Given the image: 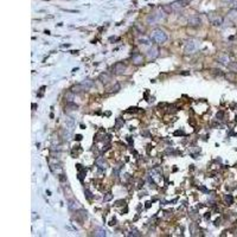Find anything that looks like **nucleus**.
<instances>
[{"label": "nucleus", "instance_id": "f257e3e1", "mask_svg": "<svg viewBox=\"0 0 237 237\" xmlns=\"http://www.w3.org/2000/svg\"><path fill=\"white\" fill-rule=\"evenodd\" d=\"M152 40H154L155 43L158 44H164L167 40V35L164 30L161 29H155L152 31V35H151Z\"/></svg>", "mask_w": 237, "mask_h": 237}, {"label": "nucleus", "instance_id": "f03ea898", "mask_svg": "<svg viewBox=\"0 0 237 237\" xmlns=\"http://www.w3.org/2000/svg\"><path fill=\"white\" fill-rule=\"evenodd\" d=\"M208 18H209V20H210V23L214 25V26H222V24H223V19L219 17L218 15H216V13H209L208 15Z\"/></svg>", "mask_w": 237, "mask_h": 237}, {"label": "nucleus", "instance_id": "7ed1b4c3", "mask_svg": "<svg viewBox=\"0 0 237 237\" xmlns=\"http://www.w3.org/2000/svg\"><path fill=\"white\" fill-rule=\"evenodd\" d=\"M197 49V42L193 40V39H190L186 44H185V49H184V52L188 55V53H193L194 51Z\"/></svg>", "mask_w": 237, "mask_h": 237}, {"label": "nucleus", "instance_id": "20e7f679", "mask_svg": "<svg viewBox=\"0 0 237 237\" xmlns=\"http://www.w3.org/2000/svg\"><path fill=\"white\" fill-rule=\"evenodd\" d=\"M188 25L190 26H192V28H197V26H199L201 24V19L199 18V15H191L190 18H188Z\"/></svg>", "mask_w": 237, "mask_h": 237}, {"label": "nucleus", "instance_id": "39448f33", "mask_svg": "<svg viewBox=\"0 0 237 237\" xmlns=\"http://www.w3.org/2000/svg\"><path fill=\"white\" fill-rule=\"evenodd\" d=\"M113 70H114V72L117 74V75L123 74L125 70H126V65L123 64L122 62H117V63H115L114 66H113Z\"/></svg>", "mask_w": 237, "mask_h": 237}, {"label": "nucleus", "instance_id": "423d86ee", "mask_svg": "<svg viewBox=\"0 0 237 237\" xmlns=\"http://www.w3.org/2000/svg\"><path fill=\"white\" fill-rule=\"evenodd\" d=\"M96 165H97V167L100 168L101 171H104V170L107 168V163L104 161V159L101 158V157H99V158L96 159Z\"/></svg>", "mask_w": 237, "mask_h": 237}, {"label": "nucleus", "instance_id": "0eeeda50", "mask_svg": "<svg viewBox=\"0 0 237 237\" xmlns=\"http://www.w3.org/2000/svg\"><path fill=\"white\" fill-rule=\"evenodd\" d=\"M133 64L135 65H140L144 63V57H142V55H140V53H135L134 56H133Z\"/></svg>", "mask_w": 237, "mask_h": 237}, {"label": "nucleus", "instance_id": "6e6552de", "mask_svg": "<svg viewBox=\"0 0 237 237\" xmlns=\"http://www.w3.org/2000/svg\"><path fill=\"white\" fill-rule=\"evenodd\" d=\"M147 56H148L150 59H154V58H157L159 56V50L157 48H152L147 52Z\"/></svg>", "mask_w": 237, "mask_h": 237}, {"label": "nucleus", "instance_id": "1a4fd4ad", "mask_svg": "<svg viewBox=\"0 0 237 237\" xmlns=\"http://www.w3.org/2000/svg\"><path fill=\"white\" fill-rule=\"evenodd\" d=\"M65 125H66V127H68L69 129L72 130V128L75 127V120H74V117L68 116V117L65 119Z\"/></svg>", "mask_w": 237, "mask_h": 237}, {"label": "nucleus", "instance_id": "9d476101", "mask_svg": "<svg viewBox=\"0 0 237 237\" xmlns=\"http://www.w3.org/2000/svg\"><path fill=\"white\" fill-rule=\"evenodd\" d=\"M100 81L104 84V86H107L108 83L112 81V78H110V76L108 75V74H101L100 75Z\"/></svg>", "mask_w": 237, "mask_h": 237}, {"label": "nucleus", "instance_id": "9b49d317", "mask_svg": "<svg viewBox=\"0 0 237 237\" xmlns=\"http://www.w3.org/2000/svg\"><path fill=\"white\" fill-rule=\"evenodd\" d=\"M228 18L232 22H237V10L232 8L228 12Z\"/></svg>", "mask_w": 237, "mask_h": 237}, {"label": "nucleus", "instance_id": "f8f14e48", "mask_svg": "<svg viewBox=\"0 0 237 237\" xmlns=\"http://www.w3.org/2000/svg\"><path fill=\"white\" fill-rule=\"evenodd\" d=\"M171 7H172V11L173 12H180L181 11V7H183V5L180 4L179 1H174L173 4H171Z\"/></svg>", "mask_w": 237, "mask_h": 237}, {"label": "nucleus", "instance_id": "ddd939ff", "mask_svg": "<svg viewBox=\"0 0 237 237\" xmlns=\"http://www.w3.org/2000/svg\"><path fill=\"white\" fill-rule=\"evenodd\" d=\"M82 86L84 87V89L86 90H88V89H90L91 87H93V84H94V82L91 81V79H89V78H87V79H84L82 83H81Z\"/></svg>", "mask_w": 237, "mask_h": 237}, {"label": "nucleus", "instance_id": "4468645a", "mask_svg": "<svg viewBox=\"0 0 237 237\" xmlns=\"http://www.w3.org/2000/svg\"><path fill=\"white\" fill-rule=\"evenodd\" d=\"M218 62L219 63H222V64H225V65H228V62H229V58H228V56L226 55H219L218 56Z\"/></svg>", "mask_w": 237, "mask_h": 237}, {"label": "nucleus", "instance_id": "2eb2a0df", "mask_svg": "<svg viewBox=\"0 0 237 237\" xmlns=\"http://www.w3.org/2000/svg\"><path fill=\"white\" fill-rule=\"evenodd\" d=\"M74 97H75V93L74 91H68V93L65 94L64 95V99L66 101H68V103H70V102H72V100H74Z\"/></svg>", "mask_w": 237, "mask_h": 237}, {"label": "nucleus", "instance_id": "dca6fc26", "mask_svg": "<svg viewBox=\"0 0 237 237\" xmlns=\"http://www.w3.org/2000/svg\"><path fill=\"white\" fill-rule=\"evenodd\" d=\"M83 90H86V89H84V87L82 86V84H77V86H74L71 88V91H74L75 94H78L81 91H83Z\"/></svg>", "mask_w": 237, "mask_h": 237}, {"label": "nucleus", "instance_id": "f3484780", "mask_svg": "<svg viewBox=\"0 0 237 237\" xmlns=\"http://www.w3.org/2000/svg\"><path fill=\"white\" fill-rule=\"evenodd\" d=\"M69 209L75 211V210H78V209H81V205H79L78 201H70V203H69Z\"/></svg>", "mask_w": 237, "mask_h": 237}, {"label": "nucleus", "instance_id": "a211bd4d", "mask_svg": "<svg viewBox=\"0 0 237 237\" xmlns=\"http://www.w3.org/2000/svg\"><path fill=\"white\" fill-rule=\"evenodd\" d=\"M225 77L229 79V81H231V82H235V81L237 79L236 74H235L234 71H230L229 74H226V75H225Z\"/></svg>", "mask_w": 237, "mask_h": 237}, {"label": "nucleus", "instance_id": "6ab92c4d", "mask_svg": "<svg viewBox=\"0 0 237 237\" xmlns=\"http://www.w3.org/2000/svg\"><path fill=\"white\" fill-rule=\"evenodd\" d=\"M224 201L226 203V205H231L234 203V197L231 194H225L224 196Z\"/></svg>", "mask_w": 237, "mask_h": 237}, {"label": "nucleus", "instance_id": "aec40b11", "mask_svg": "<svg viewBox=\"0 0 237 237\" xmlns=\"http://www.w3.org/2000/svg\"><path fill=\"white\" fill-rule=\"evenodd\" d=\"M228 68H229L230 71L236 72L237 71V62H230V63H228Z\"/></svg>", "mask_w": 237, "mask_h": 237}, {"label": "nucleus", "instance_id": "412c9836", "mask_svg": "<svg viewBox=\"0 0 237 237\" xmlns=\"http://www.w3.org/2000/svg\"><path fill=\"white\" fill-rule=\"evenodd\" d=\"M77 108H78V106H77V104H75V103L70 102V103H68V104H66V107H65V110H74V109H77Z\"/></svg>", "mask_w": 237, "mask_h": 237}, {"label": "nucleus", "instance_id": "4be33fe9", "mask_svg": "<svg viewBox=\"0 0 237 237\" xmlns=\"http://www.w3.org/2000/svg\"><path fill=\"white\" fill-rule=\"evenodd\" d=\"M123 125H125V121H123V120H121L120 117H119V119H116V122H115V128H117V129H119V128H121V127H122Z\"/></svg>", "mask_w": 237, "mask_h": 237}, {"label": "nucleus", "instance_id": "5701e85b", "mask_svg": "<svg viewBox=\"0 0 237 237\" xmlns=\"http://www.w3.org/2000/svg\"><path fill=\"white\" fill-rule=\"evenodd\" d=\"M94 235H95V236H99V237H103V236H106V231H104V230L97 229L95 232H94Z\"/></svg>", "mask_w": 237, "mask_h": 237}, {"label": "nucleus", "instance_id": "b1692460", "mask_svg": "<svg viewBox=\"0 0 237 237\" xmlns=\"http://www.w3.org/2000/svg\"><path fill=\"white\" fill-rule=\"evenodd\" d=\"M112 199H113V193L112 192H107L106 196L103 197V201H112Z\"/></svg>", "mask_w": 237, "mask_h": 237}, {"label": "nucleus", "instance_id": "393cba45", "mask_svg": "<svg viewBox=\"0 0 237 237\" xmlns=\"http://www.w3.org/2000/svg\"><path fill=\"white\" fill-rule=\"evenodd\" d=\"M211 74L215 75V76H223L222 70H219V69H212V70H211Z\"/></svg>", "mask_w": 237, "mask_h": 237}, {"label": "nucleus", "instance_id": "a878e982", "mask_svg": "<svg viewBox=\"0 0 237 237\" xmlns=\"http://www.w3.org/2000/svg\"><path fill=\"white\" fill-rule=\"evenodd\" d=\"M84 193H86V196H87V198H88V199H93V194H91V192H90L88 188H86V190H84Z\"/></svg>", "mask_w": 237, "mask_h": 237}, {"label": "nucleus", "instance_id": "bb28decb", "mask_svg": "<svg viewBox=\"0 0 237 237\" xmlns=\"http://www.w3.org/2000/svg\"><path fill=\"white\" fill-rule=\"evenodd\" d=\"M223 117H224V113L223 112H218L217 113V120H223Z\"/></svg>", "mask_w": 237, "mask_h": 237}, {"label": "nucleus", "instance_id": "cd10ccee", "mask_svg": "<svg viewBox=\"0 0 237 237\" xmlns=\"http://www.w3.org/2000/svg\"><path fill=\"white\" fill-rule=\"evenodd\" d=\"M119 172H120V168H119V167L114 168V170H113V176H114V177H117V176H119Z\"/></svg>", "mask_w": 237, "mask_h": 237}, {"label": "nucleus", "instance_id": "c85d7f7f", "mask_svg": "<svg viewBox=\"0 0 237 237\" xmlns=\"http://www.w3.org/2000/svg\"><path fill=\"white\" fill-rule=\"evenodd\" d=\"M178 1H179V2L181 4V5H183V6H186V5L188 4V2H190V1H191V0H178Z\"/></svg>", "mask_w": 237, "mask_h": 237}, {"label": "nucleus", "instance_id": "c756f323", "mask_svg": "<svg viewBox=\"0 0 237 237\" xmlns=\"http://www.w3.org/2000/svg\"><path fill=\"white\" fill-rule=\"evenodd\" d=\"M140 42H141V44H146V45H147V44H150V39H147V38H144V39H142V38H141Z\"/></svg>", "mask_w": 237, "mask_h": 237}, {"label": "nucleus", "instance_id": "7c9ffc66", "mask_svg": "<svg viewBox=\"0 0 237 237\" xmlns=\"http://www.w3.org/2000/svg\"><path fill=\"white\" fill-rule=\"evenodd\" d=\"M122 203H125V201H116V206H120V205H122Z\"/></svg>", "mask_w": 237, "mask_h": 237}, {"label": "nucleus", "instance_id": "2f4dec72", "mask_svg": "<svg viewBox=\"0 0 237 237\" xmlns=\"http://www.w3.org/2000/svg\"><path fill=\"white\" fill-rule=\"evenodd\" d=\"M232 8H235V10H237V1H232Z\"/></svg>", "mask_w": 237, "mask_h": 237}, {"label": "nucleus", "instance_id": "473e14b6", "mask_svg": "<svg viewBox=\"0 0 237 237\" xmlns=\"http://www.w3.org/2000/svg\"><path fill=\"white\" fill-rule=\"evenodd\" d=\"M75 140H77V141L82 140V135H79V134H78V135H76V137H75Z\"/></svg>", "mask_w": 237, "mask_h": 237}, {"label": "nucleus", "instance_id": "72a5a7b5", "mask_svg": "<svg viewBox=\"0 0 237 237\" xmlns=\"http://www.w3.org/2000/svg\"><path fill=\"white\" fill-rule=\"evenodd\" d=\"M224 1H226V2H232L234 0H224Z\"/></svg>", "mask_w": 237, "mask_h": 237}]
</instances>
